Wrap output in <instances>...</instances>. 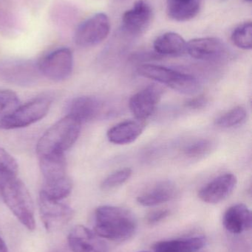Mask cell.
Returning a JSON list of instances; mask_svg holds the SVG:
<instances>
[{
    "label": "cell",
    "mask_w": 252,
    "mask_h": 252,
    "mask_svg": "<svg viewBox=\"0 0 252 252\" xmlns=\"http://www.w3.org/2000/svg\"><path fill=\"white\" fill-rule=\"evenodd\" d=\"M232 42L238 48L251 50L252 47V25L251 21L237 27L231 35Z\"/></svg>",
    "instance_id": "cell-23"
},
{
    "label": "cell",
    "mask_w": 252,
    "mask_h": 252,
    "mask_svg": "<svg viewBox=\"0 0 252 252\" xmlns=\"http://www.w3.org/2000/svg\"><path fill=\"white\" fill-rule=\"evenodd\" d=\"M201 252V251H198V252Z\"/></svg>",
    "instance_id": "cell-33"
},
{
    "label": "cell",
    "mask_w": 252,
    "mask_h": 252,
    "mask_svg": "<svg viewBox=\"0 0 252 252\" xmlns=\"http://www.w3.org/2000/svg\"><path fill=\"white\" fill-rule=\"evenodd\" d=\"M209 100L205 96H199V97H194L186 101L185 103L186 107L191 109H199L205 107L208 103Z\"/></svg>",
    "instance_id": "cell-30"
},
{
    "label": "cell",
    "mask_w": 252,
    "mask_h": 252,
    "mask_svg": "<svg viewBox=\"0 0 252 252\" xmlns=\"http://www.w3.org/2000/svg\"><path fill=\"white\" fill-rule=\"evenodd\" d=\"M152 18L150 5L144 0H139L123 15L122 27L130 35H142L149 28Z\"/></svg>",
    "instance_id": "cell-14"
},
{
    "label": "cell",
    "mask_w": 252,
    "mask_h": 252,
    "mask_svg": "<svg viewBox=\"0 0 252 252\" xmlns=\"http://www.w3.org/2000/svg\"><path fill=\"white\" fill-rule=\"evenodd\" d=\"M81 122L70 115L52 126L40 138L36 145L38 157L65 154L76 142L81 132Z\"/></svg>",
    "instance_id": "cell-3"
},
{
    "label": "cell",
    "mask_w": 252,
    "mask_h": 252,
    "mask_svg": "<svg viewBox=\"0 0 252 252\" xmlns=\"http://www.w3.org/2000/svg\"><path fill=\"white\" fill-rule=\"evenodd\" d=\"M163 90L152 84L133 94L129 102L130 112L136 119L146 121L155 112L162 97Z\"/></svg>",
    "instance_id": "cell-10"
},
{
    "label": "cell",
    "mask_w": 252,
    "mask_h": 252,
    "mask_svg": "<svg viewBox=\"0 0 252 252\" xmlns=\"http://www.w3.org/2000/svg\"><path fill=\"white\" fill-rule=\"evenodd\" d=\"M244 1H247V2L251 3L252 0H244Z\"/></svg>",
    "instance_id": "cell-32"
},
{
    "label": "cell",
    "mask_w": 252,
    "mask_h": 252,
    "mask_svg": "<svg viewBox=\"0 0 252 252\" xmlns=\"http://www.w3.org/2000/svg\"><path fill=\"white\" fill-rule=\"evenodd\" d=\"M138 73L159 84H164L180 94H195L199 92L201 84L193 75L155 64H144L138 68Z\"/></svg>",
    "instance_id": "cell-4"
},
{
    "label": "cell",
    "mask_w": 252,
    "mask_h": 252,
    "mask_svg": "<svg viewBox=\"0 0 252 252\" xmlns=\"http://www.w3.org/2000/svg\"><path fill=\"white\" fill-rule=\"evenodd\" d=\"M145 123L140 120L125 121L112 126L107 133L108 140L115 145H127L136 141L143 133Z\"/></svg>",
    "instance_id": "cell-16"
},
{
    "label": "cell",
    "mask_w": 252,
    "mask_h": 252,
    "mask_svg": "<svg viewBox=\"0 0 252 252\" xmlns=\"http://www.w3.org/2000/svg\"><path fill=\"white\" fill-rule=\"evenodd\" d=\"M38 158L44 178L43 184L54 183L69 177L67 174L65 154L44 156Z\"/></svg>",
    "instance_id": "cell-18"
},
{
    "label": "cell",
    "mask_w": 252,
    "mask_h": 252,
    "mask_svg": "<svg viewBox=\"0 0 252 252\" xmlns=\"http://www.w3.org/2000/svg\"><path fill=\"white\" fill-rule=\"evenodd\" d=\"M207 243L206 237L200 235L159 241L152 249L155 252H196L201 251Z\"/></svg>",
    "instance_id": "cell-19"
},
{
    "label": "cell",
    "mask_w": 252,
    "mask_h": 252,
    "mask_svg": "<svg viewBox=\"0 0 252 252\" xmlns=\"http://www.w3.org/2000/svg\"><path fill=\"white\" fill-rule=\"evenodd\" d=\"M137 220L130 210L116 206H101L95 212L94 232L112 241L130 240L137 230Z\"/></svg>",
    "instance_id": "cell-1"
},
{
    "label": "cell",
    "mask_w": 252,
    "mask_h": 252,
    "mask_svg": "<svg viewBox=\"0 0 252 252\" xmlns=\"http://www.w3.org/2000/svg\"><path fill=\"white\" fill-rule=\"evenodd\" d=\"M170 211L167 209L153 210L146 216V220L150 225H155L162 221L170 216Z\"/></svg>",
    "instance_id": "cell-29"
},
{
    "label": "cell",
    "mask_w": 252,
    "mask_h": 252,
    "mask_svg": "<svg viewBox=\"0 0 252 252\" xmlns=\"http://www.w3.org/2000/svg\"><path fill=\"white\" fill-rule=\"evenodd\" d=\"M0 195L4 204L29 231L36 229L34 201L25 184L16 176L0 175Z\"/></svg>",
    "instance_id": "cell-2"
},
{
    "label": "cell",
    "mask_w": 252,
    "mask_h": 252,
    "mask_svg": "<svg viewBox=\"0 0 252 252\" xmlns=\"http://www.w3.org/2000/svg\"><path fill=\"white\" fill-rule=\"evenodd\" d=\"M132 174H133V171L128 167L117 170L112 174L109 175L102 182L101 188L104 190H109V189L118 188L127 182L131 177Z\"/></svg>",
    "instance_id": "cell-25"
},
{
    "label": "cell",
    "mask_w": 252,
    "mask_h": 252,
    "mask_svg": "<svg viewBox=\"0 0 252 252\" xmlns=\"http://www.w3.org/2000/svg\"><path fill=\"white\" fill-rule=\"evenodd\" d=\"M38 69H34L29 65L15 64L3 66L0 70V75L3 80L17 84L30 85L38 78Z\"/></svg>",
    "instance_id": "cell-22"
},
{
    "label": "cell",
    "mask_w": 252,
    "mask_h": 252,
    "mask_svg": "<svg viewBox=\"0 0 252 252\" xmlns=\"http://www.w3.org/2000/svg\"><path fill=\"white\" fill-rule=\"evenodd\" d=\"M0 252H8L7 246L4 242L1 237H0Z\"/></svg>",
    "instance_id": "cell-31"
},
{
    "label": "cell",
    "mask_w": 252,
    "mask_h": 252,
    "mask_svg": "<svg viewBox=\"0 0 252 252\" xmlns=\"http://www.w3.org/2000/svg\"><path fill=\"white\" fill-rule=\"evenodd\" d=\"M19 103V97L14 92L0 90V119L15 110Z\"/></svg>",
    "instance_id": "cell-27"
},
{
    "label": "cell",
    "mask_w": 252,
    "mask_h": 252,
    "mask_svg": "<svg viewBox=\"0 0 252 252\" xmlns=\"http://www.w3.org/2000/svg\"><path fill=\"white\" fill-rule=\"evenodd\" d=\"M225 229L234 235L250 230L252 226L251 210L244 204H237L227 209L223 219Z\"/></svg>",
    "instance_id": "cell-15"
},
{
    "label": "cell",
    "mask_w": 252,
    "mask_h": 252,
    "mask_svg": "<svg viewBox=\"0 0 252 252\" xmlns=\"http://www.w3.org/2000/svg\"><path fill=\"white\" fill-rule=\"evenodd\" d=\"M40 218L47 232H55L68 224L74 216L69 206L51 199L40 192L38 198Z\"/></svg>",
    "instance_id": "cell-8"
},
{
    "label": "cell",
    "mask_w": 252,
    "mask_h": 252,
    "mask_svg": "<svg viewBox=\"0 0 252 252\" xmlns=\"http://www.w3.org/2000/svg\"><path fill=\"white\" fill-rule=\"evenodd\" d=\"M238 184V179L232 173L220 175L204 185L198 197L207 204H216L224 201L233 192Z\"/></svg>",
    "instance_id": "cell-13"
},
{
    "label": "cell",
    "mask_w": 252,
    "mask_h": 252,
    "mask_svg": "<svg viewBox=\"0 0 252 252\" xmlns=\"http://www.w3.org/2000/svg\"><path fill=\"white\" fill-rule=\"evenodd\" d=\"M18 164L8 152L0 148V175L16 176Z\"/></svg>",
    "instance_id": "cell-28"
},
{
    "label": "cell",
    "mask_w": 252,
    "mask_h": 252,
    "mask_svg": "<svg viewBox=\"0 0 252 252\" xmlns=\"http://www.w3.org/2000/svg\"><path fill=\"white\" fill-rule=\"evenodd\" d=\"M247 116V112L245 108L237 106L219 117L216 121V124L223 128L233 127L244 122Z\"/></svg>",
    "instance_id": "cell-24"
},
{
    "label": "cell",
    "mask_w": 252,
    "mask_h": 252,
    "mask_svg": "<svg viewBox=\"0 0 252 252\" xmlns=\"http://www.w3.org/2000/svg\"><path fill=\"white\" fill-rule=\"evenodd\" d=\"M153 47L161 56H180L186 52V42L179 33L167 32L155 40Z\"/></svg>",
    "instance_id": "cell-20"
},
{
    "label": "cell",
    "mask_w": 252,
    "mask_h": 252,
    "mask_svg": "<svg viewBox=\"0 0 252 252\" xmlns=\"http://www.w3.org/2000/svg\"><path fill=\"white\" fill-rule=\"evenodd\" d=\"M214 144L210 139H201L188 145L183 150L185 155L189 158H199L211 152Z\"/></svg>",
    "instance_id": "cell-26"
},
{
    "label": "cell",
    "mask_w": 252,
    "mask_h": 252,
    "mask_svg": "<svg viewBox=\"0 0 252 252\" xmlns=\"http://www.w3.org/2000/svg\"><path fill=\"white\" fill-rule=\"evenodd\" d=\"M186 52L197 60L216 62L226 57L227 48L219 38L205 37L195 38L186 43Z\"/></svg>",
    "instance_id": "cell-11"
},
{
    "label": "cell",
    "mask_w": 252,
    "mask_h": 252,
    "mask_svg": "<svg viewBox=\"0 0 252 252\" xmlns=\"http://www.w3.org/2000/svg\"><path fill=\"white\" fill-rule=\"evenodd\" d=\"M51 103L47 97H38L19 106L0 119V129L10 130L32 125L47 115Z\"/></svg>",
    "instance_id": "cell-5"
},
{
    "label": "cell",
    "mask_w": 252,
    "mask_h": 252,
    "mask_svg": "<svg viewBox=\"0 0 252 252\" xmlns=\"http://www.w3.org/2000/svg\"><path fill=\"white\" fill-rule=\"evenodd\" d=\"M177 188L171 181H161L139 195L137 201L144 207H153L168 202L176 197Z\"/></svg>",
    "instance_id": "cell-17"
},
{
    "label": "cell",
    "mask_w": 252,
    "mask_h": 252,
    "mask_svg": "<svg viewBox=\"0 0 252 252\" xmlns=\"http://www.w3.org/2000/svg\"></svg>",
    "instance_id": "cell-34"
},
{
    "label": "cell",
    "mask_w": 252,
    "mask_h": 252,
    "mask_svg": "<svg viewBox=\"0 0 252 252\" xmlns=\"http://www.w3.org/2000/svg\"><path fill=\"white\" fill-rule=\"evenodd\" d=\"M110 31L109 17L98 13L83 22L75 31L74 40L77 45L90 47L98 45L106 39Z\"/></svg>",
    "instance_id": "cell-7"
},
{
    "label": "cell",
    "mask_w": 252,
    "mask_h": 252,
    "mask_svg": "<svg viewBox=\"0 0 252 252\" xmlns=\"http://www.w3.org/2000/svg\"><path fill=\"white\" fill-rule=\"evenodd\" d=\"M68 242L72 252H108V244L103 238L82 225L71 229Z\"/></svg>",
    "instance_id": "cell-12"
},
{
    "label": "cell",
    "mask_w": 252,
    "mask_h": 252,
    "mask_svg": "<svg viewBox=\"0 0 252 252\" xmlns=\"http://www.w3.org/2000/svg\"><path fill=\"white\" fill-rule=\"evenodd\" d=\"M201 0H167V11L171 19L186 22L195 18L201 10Z\"/></svg>",
    "instance_id": "cell-21"
},
{
    "label": "cell",
    "mask_w": 252,
    "mask_h": 252,
    "mask_svg": "<svg viewBox=\"0 0 252 252\" xmlns=\"http://www.w3.org/2000/svg\"><path fill=\"white\" fill-rule=\"evenodd\" d=\"M109 109L101 99L91 96H81L71 100L68 106V115L81 124L96 121L109 115Z\"/></svg>",
    "instance_id": "cell-9"
},
{
    "label": "cell",
    "mask_w": 252,
    "mask_h": 252,
    "mask_svg": "<svg viewBox=\"0 0 252 252\" xmlns=\"http://www.w3.org/2000/svg\"><path fill=\"white\" fill-rule=\"evenodd\" d=\"M73 67L72 51L67 47L56 49L46 55L38 64L39 73L54 81H62L69 78Z\"/></svg>",
    "instance_id": "cell-6"
}]
</instances>
